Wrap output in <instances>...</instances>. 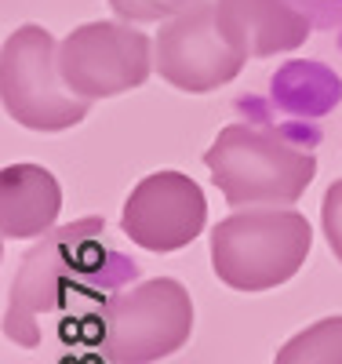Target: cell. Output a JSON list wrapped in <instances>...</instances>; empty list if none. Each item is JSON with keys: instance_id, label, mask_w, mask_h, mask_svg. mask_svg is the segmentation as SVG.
Wrapping results in <instances>:
<instances>
[{"instance_id": "3", "label": "cell", "mask_w": 342, "mask_h": 364, "mask_svg": "<svg viewBox=\"0 0 342 364\" xmlns=\"http://www.w3.org/2000/svg\"><path fill=\"white\" fill-rule=\"evenodd\" d=\"M102 219H84L66 230H58L48 237L44 245H37L18 266L11 291H8V310H4V336L26 350H33L41 343L37 331V314L58 310L70 295L73 281L95 277V273L117 259L113 252L106 255L99 245Z\"/></svg>"}, {"instance_id": "9", "label": "cell", "mask_w": 342, "mask_h": 364, "mask_svg": "<svg viewBox=\"0 0 342 364\" xmlns=\"http://www.w3.org/2000/svg\"><path fill=\"white\" fill-rule=\"evenodd\" d=\"M215 18L244 58L295 51L314 29V22L288 0H215Z\"/></svg>"}, {"instance_id": "13", "label": "cell", "mask_w": 342, "mask_h": 364, "mask_svg": "<svg viewBox=\"0 0 342 364\" xmlns=\"http://www.w3.org/2000/svg\"><path fill=\"white\" fill-rule=\"evenodd\" d=\"M321 226L328 237V248L335 252V259L342 262V178L331 182L324 193V208H321Z\"/></svg>"}, {"instance_id": "14", "label": "cell", "mask_w": 342, "mask_h": 364, "mask_svg": "<svg viewBox=\"0 0 342 364\" xmlns=\"http://www.w3.org/2000/svg\"><path fill=\"white\" fill-rule=\"evenodd\" d=\"M292 8H299L317 29H335L342 26V0H288Z\"/></svg>"}, {"instance_id": "5", "label": "cell", "mask_w": 342, "mask_h": 364, "mask_svg": "<svg viewBox=\"0 0 342 364\" xmlns=\"http://www.w3.org/2000/svg\"><path fill=\"white\" fill-rule=\"evenodd\" d=\"M190 331V291L171 277H153L109 299L99 321V346L113 364H153L182 350Z\"/></svg>"}, {"instance_id": "8", "label": "cell", "mask_w": 342, "mask_h": 364, "mask_svg": "<svg viewBox=\"0 0 342 364\" xmlns=\"http://www.w3.org/2000/svg\"><path fill=\"white\" fill-rule=\"evenodd\" d=\"M120 226L146 252H178L204 233V190L182 171H153L128 193Z\"/></svg>"}, {"instance_id": "11", "label": "cell", "mask_w": 342, "mask_h": 364, "mask_svg": "<svg viewBox=\"0 0 342 364\" xmlns=\"http://www.w3.org/2000/svg\"><path fill=\"white\" fill-rule=\"evenodd\" d=\"M273 364H342V317H324L302 328L277 350Z\"/></svg>"}, {"instance_id": "4", "label": "cell", "mask_w": 342, "mask_h": 364, "mask_svg": "<svg viewBox=\"0 0 342 364\" xmlns=\"http://www.w3.org/2000/svg\"><path fill=\"white\" fill-rule=\"evenodd\" d=\"M0 95L11 120L33 132H66L91 113L58 66V44L41 26H18L0 51Z\"/></svg>"}, {"instance_id": "12", "label": "cell", "mask_w": 342, "mask_h": 364, "mask_svg": "<svg viewBox=\"0 0 342 364\" xmlns=\"http://www.w3.org/2000/svg\"><path fill=\"white\" fill-rule=\"evenodd\" d=\"M208 0H109V8L128 18V22H157V18H175L182 11H193Z\"/></svg>"}, {"instance_id": "10", "label": "cell", "mask_w": 342, "mask_h": 364, "mask_svg": "<svg viewBox=\"0 0 342 364\" xmlns=\"http://www.w3.org/2000/svg\"><path fill=\"white\" fill-rule=\"evenodd\" d=\"M62 208L58 178L41 164H8L0 171V230L8 240L41 237Z\"/></svg>"}, {"instance_id": "6", "label": "cell", "mask_w": 342, "mask_h": 364, "mask_svg": "<svg viewBox=\"0 0 342 364\" xmlns=\"http://www.w3.org/2000/svg\"><path fill=\"white\" fill-rule=\"evenodd\" d=\"M157 44L142 29L117 22H87L58 44V66L66 84L84 99H109L142 87L157 66Z\"/></svg>"}, {"instance_id": "1", "label": "cell", "mask_w": 342, "mask_h": 364, "mask_svg": "<svg viewBox=\"0 0 342 364\" xmlns=\"http://www.w3.org/2000/svg\"><path fill=\"white\" fill-rule=\"evenodd\" d=\"M211 182L233 208L295 204L317 175V157L273 128L230 124L204 154Z\"/></svg>"}, {"instance_id": "2", "label": "cell", "mask_w": 342, "mask_h": 364, "mask_svg": "<svg viewBox=\"0 0 342 364\" xmlns=\"http://www.w3.org/2000/svg\"><path fill=\"white\" fill-rule=\"evenodd\" d=\"M314 230L292 208H252L223 219L211 233L215 277L233 291H269L302 269Z\"/></svg>"}, {"instance_id": "7", "label": "cell", "mask_w": 342, "mask_h": 364, "mask_svg": "<svg viewBox=\"0 0 342 364\" xmlns=\"http://www.w3.org/2000/svg\"><path fill=\"white\" fill-rule=\"evenodd\" d=\"M153 44H157V55H153L157 58V73L171 87L190 91V95L226 87L247 63L219 29L215 0L168 18Z\"/></svg>"}]
</instances>
